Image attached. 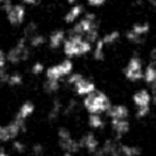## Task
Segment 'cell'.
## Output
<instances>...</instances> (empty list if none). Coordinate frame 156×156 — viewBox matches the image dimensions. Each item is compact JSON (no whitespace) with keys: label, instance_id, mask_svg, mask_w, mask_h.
I'll return each instance as SVG.
<instances>
[{"label":"cell","instance_id":"6da1fadb","mask_svg":"<svg viewBox=\"0 0 156 156\" xmlns=\"http://www.w3.org/2000/svg\"><path fill=\"white\" fill-rule=\"evenodd\" d=\"M71 33L78 34L86 37L88 41L94 44L100 37L98 33V24L96 16L93 13L86 14L85 16H81L76 23H74V26L71 30Z\"/></svg>","mask_w":156,"mask_h":156},{"label":"cell","instance_id":"7a4b0ae2","mask_svg":"<svg viewBox=\"0 0 156 156\" xmlns=\"http://www.w3.org/2000/svg\"><path fill=\"white\" fill-rule=\"evenodd\" d=\"M62 47L65 56L69 58H75V57L85 56L92 51L93 44L81 35L71 33L65 39Z\"/></svg>","mask_w":156,"mask_h":156},{"label":"cell","instance_id":"3957f363","mask_svg":"<svg viewBox=\"0 0 156 156\" xmlns=\"http://www.w3.org/2000/svg\"><path fill=\"white\" fill-rule=\"evenodd\" d=\"M83 106L86 110L90 113H103L107 112L111 104L109 98L102 91H94L87 95L83 100Z\"/></svg>","mask_w":156,"mask_h":156},{"label":"cell","instance_id":"277c9868","mask_svg":"<svg viewBox=\"0 0 156 156\" xmlns=\"http://www.w3.org/2000/svg\"><path fill=\"white\" fill-rule=\"evenodd\" d=\"M30 57V49L29 44L24 37L17 41V43L10 48L7 52V60L9 63L13 65H17L22 62L27 61Z\"/></svg>","mask_w":156,"mask_h":156},{"label":"cell","instance_id":"5b68a950","mask_svg":"<svg viewBox=\"0 0 156 156\" xmlns=\"http://www.w3.org/2000/svg\"><path fill=\"white\" fill-rule=\"evenodd\" d=\"M26 130V121L14 118L7 125H0V142L13 141L22 132Z\"/></svg>","mask_w":156,"mask_h":156},{"label":"cell","instance_id":"8992f818","mask_svg":"<svg viewBox=\"0 0 156 156\" xmlns=\"http://www.w3.org/2000/svg\"><path fill=\"white\" fill-rule=\"evenodd\" d=\"M74 64L69 59L61 61L60 63H57L55 65L46 69V79L60 81L61 78L66 77L73 72Z\"/></svg>","mask_w":156,"mask_h":156},{"label":"cell","instance_id":"52a82bcc","mask_svg":"<svg viewBox=\"0 0 156 156\" xmlns=\"http://www.w3.org/2000/svg\"><path fill=\"white\" fill-rule=\"evenodd\" d=\"M124 76L129 81H139L143 77V64L141 58L138 56H133L128 60L126 66L124 67Z\"/></svg>","mask_w":156,"mask_h":156},{"label":"cell","instance_id":"ba28073f","mask_svg":"<svg viewBox=\"0 0 156 156\" xmlns=\"http://www.w3.org/2000/svg\"><path fill=\"white\" fill-rule=\"evenodd\" d=\"M59 137V145L64 152H69V153H76L80 149L79 141L75 140L72 137L71 132L67 128L61 127L58 132Z\"/></svg>","mask_w":156,"mask_h":156},{"label":"cell","instance_id":"9c48e42d","mask_svg":"<svg viewBox=\"0 0 156 156\" xmlns=\"http://www.w3.org/2000/svg\"><path fill=\"white\" fill-rule=\"evenodd\" d=\"M5 13L9 24L11 26L17 27L20 26L26 18V8L23 3H12V5Z\"/></svg>","mask_w":156,"mask_h":156},{"label":"cell","instance_id":"30bf717a","mask_svg":"<svg viewBox=\"0 0 156 156\" xmlns=\"http://www.w3.org/2000/svg\"><path fill=\"white\" fill-rule=\"evenodd\" d=\"M150 25L147 23H136L132 26L129 31L126 33V39L134 44H139L142 42L143 37L149 33Z\"/></svg>","mask_w":156,"mask_h":156},{"label":"cell","instance_id":"8fae6325","mask_svg":"<svg viewBox=\"0 0 156 156\" xmlns=\"http://www.w3.org/2000/svg\"><path fill=\"white\" fill-rule=\"evenodd\" d=\"M72 87L74 88L76 93L80 96H87L96 90L95 83L93 81L87 79V78H85L83 76H81L80 78H78L77 80L72 85Z\"/></svg>","mask_w":156,"mask_h":156},{"label":"cell","instance_id":"7c38bea8","mask_svg":"<svg viewBox=\"0 0 156 156\" xmlns=\"http://www.w3.org/2000/svg\"><path fill=\"white\" fill-rule=\"evenodd\" d=\"M65 39H66L65 31L62 29H57L50 33L48 37V45L51 49H58L59 47L63 46Z\"/></svg>","mask_w":156,"mask_h":156},{"label":"cell","instance_id":"4fadbf2b","mask_svg":"<svg viewBox=\"0 0 156 156\" xmlns=\"http://www.w3.org/2000/svg\"><path fill=\"white\" fill-rule=\"evenodd\" d=\"M133 102L137 108L139 107H149L152 103V96L147 90H139L133 95Z\"/></svg>","mask_w":156,"mask_h":156},{"label":"cell","instance_id":"5bb4252c","mask_svg":"<svg viewBox=\"0 0 156 156\" xmlns=\"http://www.w3.org/2000/svg\"><path fill=\"white\" fill-rule=\"evenodd\" d=\"M79 144L80 147L86 149L90 153H95L98 149V140L96 139V137L94 136V134L92 133H88L86 134L83 138L79 140Z\"/></svg>","mask_w":156,"mask_h":156},{"label":"cell","instance_id":"9a60e30c","mask_svg":"<svg viewBox=\"0 0 156 156\" xmlns=\"http://www.w3.org/2000/svg\"><path fill=\"white\" fill-rule=\"evenodd\" d=\"M83 14V7L81 5H73L72 8L64 15V22L66 24H74L77 22Z\"/></svg>","mask_w":156,"mask_h":156},{"label":"cell","instance_id":"2e32d148","mask_svg":"<svg viewBox=\"0 0 156 156\" xmlns=\"http://www.w3.org/2000/svg\"><path fill=\"white\" fill-rule=\"evenodd\" d=\"M111 127L115 133L118 138H121L126 135L129 130V123L126 119H115L111 120Z\"/></svg>","mask_w":156,"mask_h":156},{"label":"cell","instance_id":"e0dca14e","mask_svg":"<svg viewBox=\"0 0 156 156\" xmlns=\"http://www.w3.org/2000/svg\"><path fill=\"white\" fill-rule=\"evenodd\" d=\"M107 113L111 120L127 119L129 111H128L127 107L124 105H115V106H110V108L107 110Z\"/></svg>","mask_w":156,"mask_h":156},{"label":"cell","instance_id":"ac0fdd59","mask_svg":"<svg viewBox=\"0 0 156 156\" xmlns=\"http://www.w3.org/2000/svg\"><path fill=\"white\" fill-rule=\"evenodd\" d=\"M101 154H104L106 156H120L121 151H120V145H118L115 141L107 140L105 141L104 145L101 149Z\"/></svg>","mask_w":156,"mask_h":156},{"label":"cell","instance_id":"d6986e66","mask_svg":"<svg viewBox=\"0 0 156 156\" xmlns=\"http://www.w3.org/2000/svg\"><path fill=\"white\" fill-rule=\"evenodd\" d=\"M34 109H35V107H34V105H33V103L29 102V101L28 102H25L24 104L20 107L18 112L16 113L15 117L20 120L26 121L27 118H29L33 112H34Z\"/></svg>","mask_w":156,"mask_h":156},{"label":"cell","instance_id":"ffe728a7","mask_svg":"<svg viewBox=\"0 0 156 156\" xmlns=\"http://www.w3.org/2000/svg\"><path fill=\"white\" fill-rule=\"evenodd\" d=\"M142 79L147 83H152L156 80V63H150L149 65L143 69V77Z\"/></svg>","mask_w":156,"mask_h":156},{"label":"cell","instance_id":"44dd1931","mask_svg":"<svg viewBox=\"0 0 156 156\" xmlns=\"http://www.w3.org/2000/svg\"><path fill=\"white\" fill-rule=\"evenodd\" d=\"M105 48H106V46H105V44L103 43L101 39H98V41L93 44V48H92V50H93V58L95 59L96 61L104 60Z\"/></svg>","mask_w":156,"mask_h":156},{"label":"cell","instance_id":"7402d4cb","mask_svg":"<svg viewBox=\"0 0 156 156\" xmlns=\"http://www.w3.org/2000/svg\"><path fill=\"white\" fill-rule=\"evenodd\" d=\"M120 32L117 30H112V31H109L107 32L105 35H103V37H101L102 42L105 44V46H110V45H113L115 44L118 41L120 40Z\"/></svg>","mask_w":156,"mask_h":156},{"label":"cell","instance_id":"603a6c76","mask_svg":"<svg viewBox=\"0 0 156 156\" xmlns=\"http://www.w3.org/2000/svg\"><path fill=\"white\" fill-rule=\"evenodd\" d=\"M27 42H28L30 47L39 48V47H42V46L46 43V37H44L43 34H41V33L37 32L33 35H31V37L27 40Z\"/></svg>","mask_w":156,"mask_h":156},{"label":"cell","instance_id":"cb8c5ba5","mask_svg":"<svg viewBox=\"0 0 156 156\" xmlns=\"http://www.w3.org/2000/svg\"><path fill=\"white\" fill-rule=\"evenodd\" d=\"M120 151L121 154L124 156H139L141 154V150L138 147L128 144H121L120 145Z\"/></svg>","mask_w":156,"mask_h":156},{"label":"cell","instance_id":"d4e9b609","mask_svg":"<svg viewBox=\"0 0 156 156\" xmlns=\"http://www.w3.org/2000/svg\"><path fill=\"white\" fill-rule=\"evenodd\" d=\"M88 123H89L90 127L94 128V129H101V128L104 127L105 123L104 120L102 119L100 115L98 113H91V115L88 119Z\"/></svg>","mask_w":156,"mask_h":156},{"label":"cell","instance_id":"484cf974","mask_svg":"<svg viewBox=\"0 0 156 156\" xmlns=\"http://www.w3.org/2000/svg\"><path fill=\"white\" fill-rule=\"evenodd\" d=\"M60 88V83L58 80H51V79H46L45 83H44V91L46 93H56Z\"/></svg>","mask_w":156,"mask_h":156},{"label":"cell","instance_id":"4316f807","mask_svg":"<svg viewBox=\"0 0 156 156\" xmlns=\"http://www.w3.org/2000/svg\"><path fill=\"white\" fill-rule=\"evenodd\" d=\"M61 110H62V104L60 103V101H55L54 104H52L50 111L48 113V118L49 120H55L58 118V115H60Z\"/></svg>","mask_w":156,"mask_h":156},{"label":"cell","instance_id":"83f0119b","mask_svg":"<svg viewBox=\"0 0 156 156\" xmlns=\"http://www.w3.org/2000/svg\"><path fill=\"white\" fill-rule=\"evenodd\" d=\"M7 83L11 87H18L23 83V76L20 73H12L9 75Z\"/></svg>","mask_w":156,"mask_h":156},{"label":"cell","instance_id":"f1b7e54d","mask_svg":"<svg viewBox=\"0 0 156 156\" xmlns=\"http://www.w3.org/2000/svg\"><path fill=\"white\" fill-rule=\"evenodd\" d=\"M37 32H39V31H37V25L35 24V23L31 22V23H29L26 27H25V29H24V37L26 40H28L31 35H33L34 33H37Z\"/></svg>","mask_w":156,"mask_h":156},{"label":"cell","instance_id":"f546056e","mask_svg":"<svg viewBox=\"0 0 156 156\" xmlns=\"http://www.w3.org/2000/svg\"><path fill=\"white\" fill-rule=\"evenodd\" d=\"M12 147H13V150L16 153H20V154L24 153V152L26 151V145H25L22 141L15 140V139H14L13 142H12Z\"/></svg>","mask_w":156,"mask_h":156},{"label":"cell","instance_id":"4dcf8cb0","mask_svg":"<svg viewBox=\"0 0 156 156\" xmlns=\"http://www.w3.org/2000/svg\"><path fill=\"white\" fill-rule=\"evenodd\" d=\"M45 71V66H44V64L42 62H35L34 64L31 66V73L33 74V75H40V74H42L43 72Z\"/></svg>","mask_w":156,"mask_h":156},{"label":"cell","instance_id":"1f68e13d","mask_svg":"<svg viewBox=\"0 0 156 156\" xmlns=\"http://www.w3.org/2000/svg\"><path fill=\"white\" fill-rule=\"evenodd\" d=\"M150 112V106L149 107H139L136 110V117L137 118H144L149 115Z\"/></svg>","mask_w":156,"mask_h":156},{"label":"cell","instance_id":"d6a6232c","mask_svg":"<svg viewBox=\"0 0 156 156\" xmlns=\"http://www.w3.org/2000/svg\"><path fill=\"white\" fill-rule=\"evenodd\" d=\"M10 74L8 73V71L5 69V67H1L0 69V83H7L8 78H9Z\"/></svg>","mask_w":156,"mask_h":156},{"label":"cell","instance_id":"836d02e7","mask_svg":"<svg viewBox=\"0 0 156 156\" xmlns=\"http://www.w3.org/2000/svg\"><path fill=\"white\" fill-rule=\"evenodd\" d=\"M43 152H44V147L40 143H37V144H34L32 147V153L35 156H41L43 154Z\"/></svg>","mask_w":156,"mask_h":156},{"label":"cell","instance_id":"e575fe53","mask_svg":"<svg viewBox=\"0 0 156 156\" xmlns=\"http://www.w3.org/2000/svg\"><path fill=\"white\" fill-rule=\"evenodd\" d=\"M7 62V52H5L2 49H0V69L1 67H5Z\"/></svg>","mask_w":156,"mask_h":156},{"label":"cell","instance_id":"d590c367","mask_svg":"<svg viewBox=\"0 0 156 156\" xmlns=\"http://www.w3.org/2000/svg\"><path fill=\"white\" fill-rule=\"evenodd\" d=\"M88 3H89V5H91V7H101V5H103L105 2H106L107 0H87Z\"/></svg>","mask_w":156,"mask_h":156},{"label":"cell","instance_id":"8d00e7d4","mask_svg":"<svg viewBox=\"0 0 156 156\" xmlns=\"http://www.w3.org/2000/svg\"><path fill=\"white\" fill-rule=\"evenodd\" d=\"M151 96H152V102L156 104V80L151 85Z\"/></svg>","mask_w":156,"mask_h":156},{"label":"cell","instance_id":"74e56055","mask_svg":"<svg viewBox=\"0 0 156 156\" xmlns=\"http://www.w3.org/2000/svg\"><path fill=\"white\" fill-rule=\"evenodd\" d=\"M20 1L24 5H30V7L39 5L40 2V0H20Z\"/></svg>","mask_w":156,"mask_h":156},{"label":"cell","instance_id":"f35d334b","mask_svg":"<svg viewBox=\"0 0 156 156\" xmlns=\"http://www.w3.org/2000/svg\"><path fill=\"white\" fill-rule=\"evenodd\" d=\"M150 59L152 63H156V47L153 48L150 52Z\"/></svg>","mask_w":156,"mask_h":156},{"label":"cell","instance_id":"ab89813d","mask_svg":"<svg viewBox=\"0 0 156 156\" xmlns=\"http://www.w3.org/2000/svg\"><path fill=\"white\" fill-rule=\"evenodd\" d=\"M0 156H9L8 153L5 151V149H0Z\"/></svg>","mask_w":156,"mask_h":156},{"label":"cell","instance_id":"60d3db41","mask_svg":"<svg viewBox=\"0 0 156 156\" xmlns=\"http://www.w3.org/2000/svg\"><path fill=\"white\" fill-rule=\"evenodd\" d=\"M63 156H74V155H73V153H69V152H64Z\"/></svg>","mask_w":156,"mask_h":156},{"label":"cell","instance_id":"b9f144b4","mask_svg":"<svg viewBox=\"0 0 156 156\" xmlns=\"http://www.w3.org/2000/svg\"><path fill=\"white\" fill-rule=\"evenodd\" d=\"M150 3H151L153 7H156V0H150Z\"/></svg>","mask_w":156,"mask_h":156},{"label":"cell","instance_id":"7bdbcfd3","mask_svg":"<svg viewBox=\"0 0 156 156\" xmlns=\"http://www.w3.org/2000/svg\"><path fill=\"white\" fill-rule=\"evenodd\" d=\"M76 1H77V0H67V2L71 3V5H74V3H75Z\"/></svg>","mask_w":156,"mask_h":156},{"label":"cell","instance_id":"ee69618b","mask_svg":"<svg viewBox=\"0 0 156 156\" xmlns=\"http://www.w3.org/2000/svg\"><path fill=\"white\" fill-rule=\"evenodd\" d=\"M96 156H106V155H104V154H101V153H98Z\"/></svg>","mask_w":156,"mask_h":156},{"label":"cell","instance_id":"f6af8a7d","mask_svg":"<svg viewBox=\"0 0 156 156\" xmlns=\"http://www.w3.org/2000/svg\"><path fill=\"white\" fill-rule=\"evenodd\" d=\"M3 1H5V0H0V5H1V3H2Z\"/></svg>","mask_w":156,"mask_h":156},{"label":"cell","instance_id":"bcb514c9","mask_svg":"<svg viewBox=\"0 0 156 156\" xmlns=\"http://www.w3.org/2000/svg\"><path fill=\"white\" fill-rule=\"evenodd\" d=\"M0 86H1V83H0Z\"/></svg>","mask_w":156,"mask_h":156}]
</instances>
